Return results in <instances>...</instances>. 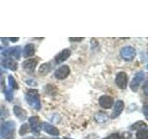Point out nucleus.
Masks as SVG:
<instances>
[{
    "label": "nucleus",
    "instance_id": "1a4fd4ad",
    "mask_svg": "<svg viewBox=\"0 0 148 139\" xmlns=\"http://www.w3.org/2000/svg\"><path fill=\"white\" fill-rule=\"evenodd\" d=\"M37 63H38V60L35 58H31L25 60L24 62H22V68L25 70L27 72H34L35 71V68L37 66Z\"/></svg>",
    "mask_w": 148,
    "mask_h": 139
},
{
    "label": "nucleus",
    "instance_id": "b1692460",
    "mask_svg": "<svg viewBox=\"0 0 148 139\" xmlns=\"http://www.w3.org/2000/svg\"><path fill=\"white\" fill-rule=\"evenodd\" d=\"M6 97H7L8 101H12V99H13V94H12L11 90H8L6 92Z\"/></svg>",
    "mask_w": 148,
    "mask_h": 139
},
{
    "label": "nucleus",
    "instance_id": "6ab92c4d",
    "mask_svg": "<svg viewBox=\"0 0 148 139\" xmlns=\"http://www.w3.org/2000/svg\"><path fill=\"white\" fill-rule=\"evenodd\" d=\"M147 128V124L145 122H135L134 124H132V126H131V129L132 130H143V129H146Z\"/></svg>",
    "mask_w": 148,
    "mask_h": 139
},
{
    "label": "nucleus",
    "instance_id": "bb28decb",
    "mask_svg": "<svg viewBox=\"0 0 148 139\" xmlns=\"http://www.w3.org/2000/svg\"><path fill=\"white\" fill-rule=\"evenodd\" d=\"M9 40H11L12 42H17L18 40V37H16V38H9Z\"/></svg>",
    "mask_w": 148,
    "mask_h": 139
},
{
    "label": "nucleus",
    "instance_id": "9d476101",
    "mask_svg": "<svg viewBox=\"0 0 148 139\" xmlns=\"http://www.w3.org/2000/svg\"><path fill=\"white\" fill-rule=\"evenodd\" d=\"M42 128H43V130L45 133H47L48 134H50V136H57L59 134L58 129L57 127H55L54 125L48 123V122H42Z\"/></svg>",
    "mask_w": 148,
    "mask_h": 139
},
{
    "label": "nucleus",
    "instance_id": "5701e85b",
    "mask_svg": "<svg viewBox=\"0 0 148 139\" xmlns=\"http://www.w3.org/2000/svg\"><path fill=\"white\" fill-rule=\"evenodd\" d=\"M104 139H125V138L120 136L119 133H112V134H110V136H106Z\"/></svg>",
    "mask_w": 148,
    "mask_h": 139
},
{
    "label": "nucleus",
    "instance_id": "a211bd4d",
    "mask_svg": "<svg viewBox=\"0 0 148 139\" xmlns=\"http://www.w3.org/2000/svg\"><path fill=\"white\" fill-rule=\"evenodd\" d=\"M95 120H96V122L99 123H105L106 120H108V117L106 113L98 112L97 114H95Z\"/></svg>",
    "mask_w": 148,
    "mask_h": 139
},
{
    "label": "nucleus",
    "instance_id": "ddd939ff",
    "mask_svg": "<svg viewBox=\"0 0 148 139\" xmlns=\"http://www.w3.org/2000/svg\"><path fill=\"white\" fill-rule=\"evenodd\" d=\"M124 109V102L122 100H119L116 102L115 107H114V110L112 114H111V119H115L117 118L119 115H120V113L122 112V110Z\"/></svg>",
    "mask_w": 148,
    "mask_h": 139
},
{
    "label": "nucleus",
    "instance_id": "c756f323",
    "mask_svg": "<svg viewBox=\"0 0 148 139\" xmlns=\"http://www.w3.org/2000/svg\"><path fill=\"white\" fill-rule=\"evenodd\" d=\"M38 139H45V138H38Z\"/></svg>",
    "mask_w": 148,
    "mask_h": 139
},
{
    "label": "nucleus",
    "instance_id": "f8f14e48",
    "mask_svg": "<svg viewBox=\"0 0 148 139\" xmlns=\"http://www.w3.org/2000/svg\"><path fill=\"white\" fill-rule=\"evenodd\" d=\"M71 53V50H69V49H64V50H62L59 54H58L57 56H56V58H55L56 62L58 63V64L64 62L65 60H67L69 58Z\"/></svg>",
    "mask_w": 148,
    "mask_h": 139
},
{
    "label": "nucleus",
    "instance_id": "20e7f679",
    "mask_svg": "<svg viewBox=\"0 0 148 139\" xmlns=\"http://www.w3.org/2000/svg\"><path fill=\"white\" fill-rule=\"evenodd\" d=\"M71 72V69L68 65H63V66L59 67L57 71L55 72V77L58 79V80H64L66 79Z\"/></svg>",
    "mask_w": 148,
    "mask_h": 139
},
{
    "label": "nucleus",
    "instance_id": "4be33fe9",
    "mask_svg": "<svg viewBox=\"0 0 148 139\" xmlns=\"http://www.w3.org/2000/svg\"><path fill=\"white\" fill-rule=\"evenodd\" d=\"M30 131V127H29V124H22L21 128H20V132H18V133H20V136H25L26 133H28Z\"/></svg>",
    "mask_w": 148,
    "mask_h": 139
},
{
    "label": "nucleus",
    "instance_id": "f257e3e1",
    "mask_svg": "<svg viewBox=\"0 0 148 139\" xmlns=\"http://www.w3.org/2000/svg\"><path fill=\"white\" fill-rule=\"evenodd\" d=\"M26 100L28 104L36 110L41 109V101L38 91L35 89H30L26 94Z\"/></svg>",
    "mask_w": 148,
    "mask_h": 139
},
{
    "label": "nucleus",
    "instance_id": "f3484780",
    "mask_svg": "<svg viewBox=\"0 0 148 139\" xmlns=\"http://www.w3.org/2000/svg\"><path fill=\"white\" fill-rule=\"evenodd\" d=\"M52 68H53V66L50 63H45V64L41 65V66H40L39 72L41 74H43V75H45V74H47L51 71V69H52Z\"/></svg>",
    "mask_w": 148,
    "mask_h": 139
},
{
    "label": "nucleus",
    "instance_id": "c85d7f7f",
    "mask_svg": "<svg viewBox=\"0 0 148 139\" xmlns=\"http://www.w3.org/2000/svg\"><path fill=\"white\" fill-rule=\"evenodd\" d=\"M65 139H71V138H68V137H65Z\"/></svg>",
    "mask_w": 148,
    "mask_h": 139
},
{
    "label": "nucleus",
    "instance_id": "412c9836",
    "mask_svg": "<svg viewBox=\"0 0 148 139\" xmlns=\"http://www.w3.org/2000/svg\"><path fill=\"white\" fill-rule=\"evenodd\" d=\"M8 85L10 86V88L12 89H18V83L16 82L15 79L13 78V76L9 75L8 78Z\"/></svg>",
    "mask_w": 148,
    "mask_h": 139
},
{
    "label": "nucleus",
    "instance_id": "2eb2a0df",
    "mask_svg": "<svg viewBox=\"0 0 148 139\" xmlns=\"http://www.w3.org/2000/svg\"><path fill=\"white\" fill-rule=\"evenodd\" d=\"M35 53V47L32 44H28L24 46L22 51V56L24 58H30L32 56H34Z\"/></svg>",
    "mask_w": 148,
    "mask_h": 139
},
{
    "label": "nucleus",
    "instance_id": "cd10ccee",
    "mask_svg": "<svg viewBox=\"0 0 148 139\" xmlns=\"http://www.w3.org/2000/svg\"><path fill=\"white\" fill-rule=\"evenodd\" d=\"M146 85H147V83H145V94L147 95V91H146Z\"/></svg>",
    "mask_w": 148,
    "mask_h": 139
},
{
    "label": "nucleus",
    "instance_id": "9b49d317",
    "mask_svg": "<svg viewBox=\"0 0 148 139\" xmlns=\"http://www.w3.org/2000/svg\"><path fill=\"white\" fill-rule=\"evenodd\" d=\"M113 104H114L113 98L108 96H102L99 98V105L104 109H108L112 108Z\"/></svg>",
    "mask_w": 148,
    "mask_h": 139
},
{
    "label": "nucleus",
    "instance_id": "a878e982",
    "mask_svg": "<svg viewBox=\"0 0 148 139\" xmlns=\"http://www.w3.org/2000/svg\"><path fill=\"white\" fill-rule=\"evenodd\" d=\"M146 109H147V105H145V106H143V111H145V117H147V111H146Z\"/></svg>",
    "mask_w": 148,
    "mask_h": 139
},
{
    "label": "nucleus",
    "instance_id": "0eeeda50",
    "mask_svg": "<svg viewBox=\"0 0 148 139\" xmlns=\"http://www.w3.org/2000/svg\"><path fill=\"white\" fill-rule=\"evenodd\" d=\"M115 82L119 88H120V89H126L128 83V75L123 72H119L118 73L117 77H116Z\"/></svg>",
    "mask_w": 148,
    "mask_h": 139
},
{
    "label": "nucleus",
    "instance_id": "f03ea898",
    "mask_svg": "<svg viewBox=\"0 0 148 139\" xmlns=\"http://www.w3.org/2000/svg\"><path fill=\"white\" fill-rule=\"evenodd\" d=\"M16 128V124L14 122H4L1 130H0V139H12L14 130Z\"/></svg>",
    "mask_w": 148,
    "mask_h": 139
},
{
    "label": "nucleus",
    "instance_id": "aec40b11",
    "mask_svg": "<svg viewBox=\"0 0 148 139\" xmlns=\"http://www.w3.org/2000/svg\"><path fill=\"white\" fill-rule=\"evenodd\" d=\"M137 139H148V132L146 129H143L138 131L136 133Z\"/></svg>",
    "mask_w": 148,
    "mask_h": 139
},
{
    "label": "nucleus",
    "instance_id": "7ed1b4c3",
    "mask_svg": "<svg viewBox=\"0 0 148 139\" xmlns=\"http://www.w3.org/2000/svg\"><path fill=\"white\" fill-rule=\"evenodd\" d=\"M135 49H134L132 46H124V47L120 50V56L124 60H127V61H130V60H132L134 58H135Z\"/></svg>",
    "mask_w": 148,
    "mask_h": 139
},
{
    "label": "nucleus",
    "instance_id": "393cba45",
    "mask_svg": "<svg viewBox=\"0 0 148 139\" xmlns=\"http://www.w3.org/2000/svg\"><path fill=\"white\" fill-rule=\"evenodd\" d=\"M83 39H84L83 37H79V38H77V37H75V38H74V37H69V40L71 41V42H80Z\"/></svg>",
    "mask_w": 148,
    "mask_h": 139
},
{
    "label": "nucleus",
    "instance_id": "7c9ffc66",
    "mask_svg": "<svg viewBox=\"0 0 148 139\" xmlns=\"http://www.w3.org/2000/svg\"><path fill=\"white\" fill-rule=\"evenodd\" d=\"M0 71H1V70H0ZM0 74H1V72H0Z\"/></svg>",
    "mask_w": 148,
    "mask_h": 139
},
{
    "label": "nucleus",
    "instance_id": "423d86ee",
    "mask_svg": "<svg viewBox=\"0 0 148 139\" xmlns=\"http://www.w3.org/2000/svg\"><path fill=\"white\" fill-rule=\"evenodd\" d=\"M143 78H145V73L143 72H140L135 74V76L132 79V81L131 83V89L133 91V92H137L138 89H139V86H140L142 81L143 80Z\"/></svg>",
    "mask_w": 148,
    "mask_h": 139
},
{
    "label": "nucleus",
    "instance_id": "6e6552de",
    "mask_svg": "<svg viewBox=\"0 0 148 139\" xmlns=\"http://www.w3.org/2000/svg\"><path fill=\"white\" fill-rule=\"evenodd\" d=\"M21 54V48L20 46L10 47L3 52V56H6V57H9V58H20Z\"/></svg>",
    "mask_w": 148,
    "mask_h": 139
},
{
    "label": "nucleus",
    "instance_id": "39448f33",
    "mask_svg": "<svg viewBox=\"0 0 148 139\" xmlns=\"http://www.w3.org/2000/svg\"><path fill=\"white\" fill-rule=\"evenodd\" d=\"M29 123H30L32 131L34 133L38 134L42 129V122H41L39 117H37V116H32V117H31L29 119Z\"/></svg>",
    "mask_w": 148,
    "mask_h": 139
},
{
    "label": "nucleus",
    "instance_id": "4468645a",
    "mask_svg": "<svg viewBox=\"0 0 148 139\" xmlns=\"http://www.w3.org/2000/svg\"><path fill=\"white\" fill-rule=\"evenodd\" d=\"M13 111H14V114L16 115V117L20 120H21V122H23V120H24L27 117V112L24 109L20 108L18 106H14Z\"/></svg>",
    "mask_w": 148,
    "mask_h": 139
},
{
    "label": "nucleus",
    "instance_id": "dca6fc26",
    "mask_svg": "<svg viewBox=\"0 0 148 139\" xmlns=\"http://www.w3.org/2000/svg\"><path fill=\"white\" fill-rule=\"evenodd\" d=\"M3 66L5 68H7V69H9V70H11V71H17L18 70V63L15 61V60H13L11 58H7V59H5L4 61H3Z\"/></svg>",
    "mask_w": 148,
    "mask_h": 139
}]
</instances>
